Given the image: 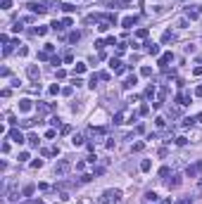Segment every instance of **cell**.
<instances>
[{
  "label": "cell",
  "instance_id": "6da1fadb",
  "mask_svg": "<svg viewBox=\"0 0 202 204\" xmlns=\"http://www.w3.org/2000/svg\"><path fill=\"white\" fill-rule=\"evenodd\" d=\"M98 202L100 204H121V192L119 190H105Z\"/></svg>",
  "mask_w": 202,
  "mask_h": 204
},
{
  "label": "cell",
  "instance_id": "7a4b0ae2",
  "mask_svg": "<svg viewBox=\"0 0 202 204\" xmlns=\"http://www.w3.org/2000/svg\"><path fill=\"white\" fill-rule=\"evenodd\" d=\"M129 121H136V114L131 109H121L114 114V124H129Z\"/></svg>",
  "mask_w": 202,
  "mask_h": 204
},
{
  "label": "cell",
  "instance_id": "3957f363",
  "mask_svg": "<svg viewBox=\"0 0 202 204\" xmlns=\"http://www.w3.org/2000/svg\"><path fill=\"white\" fill-rule=\"evenodd\" d=\"M69 169H72V166H69V161H67V159H60V161H57V166H55V176L57 178H64Z\"/></svg>",
  "mask_w": 202,
  "mask_h": 204
},
{
  "label": "cell",
  "instance_id": "277c9868",
  "mask_svg": "<svg viewBox=\"0 0 202 204\" xmlns=\"http://www.w3.org/2000/svg\"><path fill=\"white\" fill-rule=\"evenodd\" d=\"M200 173H202V159L197 161V164H193V166H190V164H188V169H185V176L195 178V176H200Z\"/></svg>",
  "mask_w": 202,
  "mask_h": 204
},
{
  "label": "cell",
  "instance_id": "5b68a950",
  "mask_svg": "<svg viewBox=\"0 0 202 204\" xmlns=\"http://www.w3.org/2000/svg\"><path fill=\"white\" fill-rule=\"evenodd\" d=\"M5 197H7V202H10V204L19 202V187H17V185L7 187V192H5Z\"/></svg>",
  "mask_w": 202,
  "mask_h": 204
},
{
  "label": "cell",
  "instance_id": "8992f818",
  "mask_svg": "<svg viewBox=\"0 0 202 204\" xmlns=\"http://www.w3.org/2000/svg\"><path fill=\"white\" fill-rule=\"evenodd\" d=\"M110 67H112V71H114L117 76H121V74L126 71V67H124V64H121L119 60H114V57H112V60H110Z\"/></svg>",
  "mask_w": 202,
  "mask_h": 204
},
{
  "label": "cell",
  "instance_id": "52a82bcc",
  "mask_svg": "<svg viewBox=\"0 0 202 204\" xmlns=\"http://www.w3.org/2000/svg\"><path fill=\"white\" fill-rule=\"evenodd\" d=\"M10 140H14L17 145H21V142H24V133H21L19 128H12V131H10Z\"/></svg>",
  "mask_w": 202,
  "mask_h": 204
},
{
  "label": "cell",
  "instance_id": "ba28073f",
  "mask_svg": "<svg viewBox=\"0 0 202 204\" xmlns=\"http://www.w3.org/2000/svg\"><path fill=\"white\" fill-rule=\"evenodd\" d=\"M29 10H31L33 14H43V12H48L50 7H45V5H41V2H31V5H29Z\"/></svg>",
  "mask_w": 202,
  "mask_h": 204
},
{
  "label": "cell",
  "instance_id": "9c48e42d",
  "mask_svg": "<svg viewBox=\"0 0 202 204\" xmlns=\"http://www.w3.org/2000/svg\"><path fill=\"white\" fill-rule=\"evenodd\" d=\"M171 60H174V55H171V52H164L162 57H159V60H157V64H159L162 69H166V64L171 62Z\"/></svg>",
  "mask_w": 202,
  "mask_h": 204
},
{
  "label": "cell",
  "instance_id": "30bf717a",
  "mask_svg": "<svg viewBox=\"0 0 202 204\" xmlns=\"http://www.w3.org/2000/svg\"><path fill=\"white\" fill-rule=\"evenodd\" d=\"M157 199H159V195H157V192H152V190H150V192H145V195H143V202H145V204H155Z\"/></svg>",
  "mask_w": 202,
  "mask_h": 204
},
{
  "label": "cell",
  "instance_id": "8fae6325",
  "mask_svg": "<svg viewBox=\"0 0 202 204\" xmlns=\"http://www.w3.org/2000/svg\"><path fill=\"white\" fill-rule=\"evenodd\" d=\"M188 102H190V93H188V90H183V93H181V95H178V98H176V105H188Z\"/></svg>",
  "mask_w": 202,
  "mask_h": 204
},
{
  "label": "cell",
  "instance_id": "7c38bea8",
  "mask_svg": "<svg viewBox=\"0 0 202 204\" xmlns=\"http://www.w3.org/2000/svg\"><path fill=\"white\" fill-rule=\"evenodd\" d=\"M26 74H29V79H31V81H38V79H41V71H38V67H33V64L26 69Z\"/></svg>",
  "mask_w": 202,
  "mask_h": 204
},
{
  "label": "cell",
  "instance_id": "4fadbf2b",
  "mask_svg": "<svg viewBox=\"0 0 202 204\" xmlns=\"http://www.w3.org/2000/svg\"><path fill=\"white\" fill-rule=\"evenodd\" d=\"M31 100H19V112H31Z\"/></svg>",
  "mask_w": 202,
  "mask_h": 204
},
{
  "label": "cell",
  "instance_id": "5bb4252c",
  "mask_svg": "<svg viewBox=\"0 0 202 204\" xmlns=\"http://www.w3.org/2000/svg\"><path fill=\"white\" fill-rule=\"evenodd\" d=\"M133 24H136V17H131V14H129V17H124V19H121V26H124V29H131Z\"/></svg>",
  "mask_w": 202,
  "mask_h": 204
},
{
  "label": "cell",
  "instance_id": "9a60e30c",
  "mask_svg": "<svg viewBox=\"0 0 202 204\" xmlns=\"http://www.w3.org/2000/svg\"><path fill=\"white\" fill-rule=\"evenodd\" d=\"M136 83H138V76H136V74H133V76H129V79L124 81V88H133Z\"/></svg>",
  "mask_w": 202,
  "mask_h": 204
},
{
  "label": "cell",
  "instance_id": "2e32d148",
  "mask_svg": "<svg viewBox=\"0 0 202 204\" xmlns=\"http://www.w3.org/2000/svg\"><path fill=\"white\" fill-rule=\"evenodd\" d=\"M145 45H147V52H150V55H159V45H157V43L150 40V43H145Z\"/></svg>",
  "mask_w": 202,
  "mask_h": 204
},
{
  "label": "cell",
  "instance_id": "e0dca14e",
  "mask_svg": "<svg viewBox=\"0 0 202 204\" xmlns=\"http://www.w3.org/2000/svg\"><path fill=\"white\" fill-rule=\"evenodd\" d=\"M67 40H69V43H79V40H81V33H79V31H72V33L67 36Z\"/></svg>",
  "mask_w": 202,
  "mask_h": 204
},
{
  "label": "cell",
  "instance_id": "ac0fdd59",
  "mask_svg": "<svg viewBox=\"0 0 202 204\" xmlns=\"http://www.w3.org/2000/svg\"><path fill=\"white\" fill-rule=\"evenodd\" d=\"M83 71H86V64H83V62H76V67H74V76H81Z\"/></svg>",
  "mask_w": 202,
  "mask_h": 204
},
{
  "label": "cell",
  "instance_id": "d6986e66",
  "mask_svg": "<svg viewBox=\"0 0 202 204\" xmlns=\"http://www.w3.org/2000/svg\"><path fill=\"white\" fill-rule=\"evenodd\" d=\"M166 185L169 187H178L181 185V176H171V180H166Z\"/></svg>",
  "mask_w": 202,
  "mask_h": 204
},
{
  "label": "cell",
  "instance_id": "ffe728a7",
  "mask_svg": "<svg viewBox=\"0 0 202 204\" xmlns=\"http://www.w3.org/2000/svg\"><path fill=\"white\" fill-rule=\"evenodd\" d=\"M72 145H74V147H81V145H83V135H81V133H76V135L72 138Z\"/></svg>",
  "mask_w": 202,
  "mask_h": 204
},
{
  "label": "cell",
  "instance_id": "44dd1931",
  "mask_svg": "<svg viewBox=\"0 0 202 204\" xmlns=\"http://www.w3.org/2000/svg\"><path fill=\"white\" fill-rule=\"evenodd\" d=\"M174 38H176V36L171 33V31H164V33H162V43H171Z\"/></svg>",
  "mask_w": 202,
  "mask_h": 204
},
{
  "label": "cell",
  "instance_id": "7402d4cb",
  "mask_svg": "<svg viewBox=\"0 0 202 204\" xmlns=\"http://www.w3.org/2000/svg\"><path fill=\"white\" fill-rule=\"evenodd\" d=\"M150 169H152V161H150V159L140 161V171H150Z\"/></svg>",
  "mask_w": 202,
  "mask_h": 204
},
{
  "label": "cell",
  "instance_id": "603a6c76",
  "mask_svg": "<svg viewBox=\"0 0 202 204\" xmlns=\"http://www.w3.org/2000/svg\"><path fill=\"white\" fill-rule=\"evenodd\" d=\"M33 190H36L33 185H26L24 190H21V197H31V195H33Z\"/></svg>",
  "mask_w": 202,
  "mask_h": 204
},
{
  "label": "cell",
  "instance_id": "cb8c5ba5",
  "mask_svg": "<svg viewBox=\"0 0 202 204\" xmlns=\"http://www.w3.org/2000/svg\"><path fill=\"white\" fill-rule=\"evenodd\" d=\"M60 7H62V10H64V12H67V14H72V12H76V7H74V5H72V2H64V5H60Z\"/></svg>",
  "mask_w": 202,
  "mask_h": 204
},
{
  "label": "cell",
  "instance_id": "d4e9b609",
  "mask_svg": "<svg viewBox=\"0 0 202 204\" xmlns=\"http://www.w3.org/2000/svg\"><path fill=\"white\" fill-rule=\"evenodd\" d=\"M138 114H140V116H147V114H150V105H147V102H145V105H140Z\"/></svg>",
  "mask_w": 202,
  "mask_h": 204
},
{
  "label": "cell",
  "instance_id": "484cf974",
  "mask_svg": "<svg viewBox=\"0 0 202 204\" xmlns=\"http://www.w3.org/2000/svg\"><path fill=\"white\" fill-rule=\"evenodd\" d=\"M185 17H188V19H197V17H200V10H188Z\"/></svg>",
  "mask_w": 202,
  "mask_h": 204
},
{
  "label": "cell",
  "instance_id": "4316f807",
  "mask_svg": "<svg viewBox=\"0 0 202 204\" xmlns=\"http://www.w3.org/2000/svg\"><path fill=\"white\" fill-rule=\"evenodd\" d=\"M155 93H157V90H155V86H150V88L145 90V100H152V98H155Z\"/></svg>",
  "mask_w": 202,
  "mask_h": 204
},
{
  "label": "cell",
  "instance_id": "83f0119b",
  "mask_svg": "<svg viewBox=\"0 0 202 204\" xmlns=\"http://www.w3.org/2000/svg\"><path fill=\"white\" fill-rule=\"evenodd\" d=\"M26 140H29V145H31V147H38V135H33V133H31V135L26 138Z\"/></svg>",
  "mask_w": 202,
  "mask_h": 204
},
{
  "label": "cell",
  "instance_id": "f1b7e54d",
  "mask_svg": "<svg viewBox=\"0 0 202 204\" xmlns=\"http://www.w3.org/2000/svg\"><path fill=\"white\" fill-rule=\"evenodd\" d=\"M155 124H157V128H164V126H166V119H164V116H157Z\"/></svg>",
  "mask_w": 202,
  "mask_h": 204
},
{
  "label": "cell",
  "instance_id": "f546056e",
  "mask_svg": "<svg viewBox=\"0 0 202 204\" xmlns=\"http://www.w3.org/2000/svg\"><path fill=\"white\" fill-rule=\"evenodd\" d=\"M193 124H195V119H193V116H185V119H183V128H190Z\"/></svg>",
  "mask_w": 202,
  "mask_h": 204
},
{
  "label": "cell",
  "instance_id": "4dcf8cb0",
  "mask_svg": "<svg viewBox=\"0 0 202 204\" xmlns=\"http://www.w3.org/2000/svg\"><path fill=\"white\" fill-rule=\"evenodd\" d=\"M33 33H36V36H45L48 29H45V26H36V29H33Z\"/></svg>",
  "mask_w": 202,
  "mask_h": 204
},
{
  "label": "cell",
  "instance_id": "1f68e13d",
  "mask_svg": "<svg viewBox=\"0 0 202 204\" xmlns=\"http://www.w3.org/2000/svg\"><path fill=\"white\" fill-rule=\"evenodd\" d=\"M50 26L55 29V31H64V24H62V21H52V24H50Z\"/></svg>",
  "mask_w": 202,
  "mask_h": 204
},
{
  "label": "cell",
  "instance_id": "d6a6232c",
  "mask_svg": "<svg viewBox=\"0 0 202 204\" xmlns=\"http://www.w3.org/2000/svg\"><path fill=\"white\" fill-rule=\"evenodd\" d=\"M147 33H150L147 29H138V31H136V36H138V38H147Z\"/></svg>",
  "mask_w": 202,
  "mask_h": 204
},
{
  "label": "cell",
  "instance_id": "836d02e7",
  "mask_svg": "<svg viewBox=\"0 0 202 204\" xmlns=\"http://www.w3.org/2000/svg\"><path fill=\"white\" fill-rule=\"evenodd\" d=\"M43 52H45V55H52V52H55V45H52V43H48V45H45V50H43Z\"/></svg>",
  "mask_w": 202,
  "mask_h": 204
},
{
  "label": "cell",
  "instance_id": "e575fe53",
  "mask_svg": "<svg viewBox=\"0 0 202 204\" xmlns=\"http://www.w3.org/2000/svg\"><path fill=\"white\" fill-rule=\"evenodd\" d=\"M140 76H152V69H150V67H143V69H140Z\"/></svg>",
  "mask_w": 202,
  "mask_h": 204
},
{
  "label": "cell",
  "instance_id": "d590c367",
  "mask_svg": "<svg viewBox=\"0 0 202 204\" xmlns=\"http://www.w3.org/2000/svg\"><path fill=\"white\" fill-rule=\"evenodd\" d=\"M169 171H171L169 166H162V169H159V176H162V178H166V176H169Z\"/></svg>",
  "mask_w": 202,
  "mask_h": 204
},
{
  "label": "cell",
  "instance_id": "8d00e7d4",
  "mask_svg": "<svg viewBox=\"0 0 202 204\" xmlns=\"http://www.w3.org/2000/svg\"><path fill=\"white\" fill-rule=\"evenodd\" d=\"M98 76H100L102 81H110V79H112V74H110V71H102V74H98Z\"/></svg>",
  "mask_w": 202,
  "mask_h": 204
},
{
  "label": "cell",
  "instance_id": "74e56055",
  "mask_svg": "<svg viewBox=\"0 0 202 204\" xmlns=\"http://www.w3.org/2000/svg\"><path fill=\"white\" fill-rule=\"evenodd\" d=\"M176 26H181V29H188V17H185V19H178V24H176Z\"/></svg>",
  "mask_w": 202,
  "mask_h": 204
},
{
  "label": "cell",
  "instance_id": "f35d334b",
  "mask_svg": "<svg viewBox=\"0 0 202 204\" xmlns=\"http://www.w3.org/2000/svg\"><path fill=\"white\" fill-rule=\"evenodd\" d=\"M60 199H62V202H69L72 197H69V192H64V190H62V192H60Z\"/></svg>",
  "mask_w": 202,
  "mask_h": 204
},
{
  "label": "cell",
  "instance_id": "ab89813d",
  "mask_svg": "<svg viewBox=\"0 0 202 204\" xmlns=\"http://www.w3.org/2000/svg\"><path fill=\"white\" fill-rule=\"evenodd\" d=\"M29 93H33V95H38V93H41V86H29Z\"/></svg>",
  "mask_w": 202,
  "mask_h": 204
},
{
  "label": "cell",
  "instance_id": "60d3db41",
  "mask_svg": "<svg viewBox=\"0 0 202 204\" xmlns=\"http://www.w3.org/2000/svg\"><path fill=\"white\" fill-rule=\"evenodd\" d=\"M57 93H60V86H57V83H52V86H50V95H57Z\"/></svg>",
  "mask_w": 202,
  "mask_h": 204
},
{
  "label": "cell",
  "instance_id": "b9f144b4",
  "mask_svg": "<svg viewBox=\"0 0 202 204\" xmlns=\"http://www.w3.org/2000/svg\"><path fill=\"white\" fill-rule=\"evenodd\" d=\"M19 124L24 126V128H31V126H33V121H31V119H24V121H19Z\"/></svg>",
  "mask_w": 202,
  "mask_h": 204
},
{
  "label": "cell",
  "instance_id": "7bdbcfd3",
  "mask_svg": "<svg viewBox=\"0 0 202 204\" xmlns=\"http://www.w3.org/2000/svg\"><path fill=\"white\" fill-rule=\"evenodd\" d=\"M185 142H188V138H185V135H178V138H176V145H185Z\"/></svg>",
  "mask_w": 202,
  "mask_h": 204
},
{
  "label": "cell",
  "instance_id": "ee69618b",
  "mask_svg": "<svg viewBox=\"0 0 202 204\" xmlns=\"http://www.w3.org/2000/svg\"><path fill=\"white\" fill-rule=\"evenodd\" d=\"M143 147H145V142H136V145H133V152H140Z\"/></svg>",
  "mask_w": 202,
  "mask_h": 204
},
{
  "label": "cell",
  "instance_id": "f6af8a7d",
  "mask_svg": "<svg viewBox=\"0 0 202 204\" xmlns=\"http://www.w3.org/2000/svg\"><path fill=\"white\" fill-rule=\"evenodd\" d=\"M88 180H93V176H91V173H83V176H81V183H88Z\"/></svg>",
  "mask_w": 202,
  "mask_h": 204
},
{
  "label": "cell",
  "instance_id": "bcb514c9",
  "mask_svg": "<svg viewBox=\"0 0 202 204\" xmlns=\"http://www.w3.org/2000/svg\"><path fill=\"white\" fill-rule=\"evenodd\" d=\"M176 204H193V199H190V197H183V199H178Z\"/></svg>",
  "mask_w": 202,
  "mask_h": 204
},
{
  "label": "cell",
  "instance_id": "7dc6e473",
  "mask_svg": "<svg viewBox=\"0 0 202 204\" xmlns=\"http://www.w3.org/2000/svg\"><path fill=\"white\" fill-rule=\"evenodd\" d=\"M64 62H67V64H72V62H74V55H72V52H67V55H64Z\"/></svg>",
  "mask_w": 202,
  "mask_h": 204
},
{
  "label": "cell",
  "instance_id": "c3c4849f",
  "mask_svg": "<svg viewBox=\"0 0 202 204\" xmlns=\"http://www.w3.org/2000/svg\"><path fill=\"white\" fill-rule=\"evenodd\" d=\"M31 166H33V169H41V166H43V161L36 159V161H31Z\"/></svg>",
  "mask_w": 202,
  "mask_h": 204
},
{
  "label": "cell",
  "instance_id": "681fc988",
  "mask_svg": "<svg viewBox=\"0 0 202 204\" xmlns=\"http://www.w3.org/2000/svg\"><path fill=\"white\" fill-rule=\"evenodd\" d=\"M29 159V152H19V161H26Z\"/></svg>",
  "mask_w": 202,
  "mask_h": 204
},
{
  "label": "cell",
  "instance_id": "f907efd6",
  "mask_svg": "<svg viewBox=\"0 0 202 204\" xmlns=\"http://www.w3.org/2000/svg\"><path fill=\"white\" fill-rule=\"evenodd\" d=\"M72 133V126H62V135H69Z\"/></svg>",
  "mask_w": 202,
  "mask_h": 204
},
{
  "label": "cell",
  "instance_id": "816d5d0a",
  "mask_svg": "<svg viewBox=\"0 0 202 204\" xmlns=\"http://www.w3.org/2000/svg\"><path fill=\"white\" fill-rule=\"evenodd\" d=\"M105 43H107V45H117V38H114V36H110V38H107Z\"/></svg>",
  "mask_w": 202,
  "mask_h": 204
},
{
  "label": "cell",
  "instance_id": "f5cc1de1",
  "mask_svg": "<svg viewBox=\"0 0 202 204\" xmlns=\"http://www.w3.org/2000/svg\"><path fill=\"white\" fill-rule=\"evenodd\" d=\"M55 135H57V131H55V128H50V131L45 133V138H55Z\"/></svg>",
  "mask_w": 202,
  "mask_h": 204
},
{
  "label": "cell",
  "instance_id": "db71d44e",
  "mask_svg": "<svg viewBox=\"0 0 202 204\" xmlns=\"http://www.w3.org/2000/svg\"><path fill=\"white\" fill-rule=\"evenodd\" d=\"M12 31H14V33H19V31H21V21H17V24L12 26Z\"/></svg>",
  "mask_w": 202,
  "mask_h": 204
},
{
  "label": "cell",
  "instance_id": "11a10c76",
  "mask_svg": "<svg viewBox=\"0 0 202 204\" xmlns=\"http://www.w3.org/2000/svg\"><path fill=\"white\" fill-rule=\"evenodd\" d=\"M105 45H107V43H105V40H95V48H98V50H102Z\"/></svg>",
  "mask_w": 202,
  "mask_h": 204
},
{
  "label": "cell",
  "instance_id": "9f6ffc18",
  "mask_svg": "<svg viewBox=\"0 0 202 204\" xmlns=\"http://www.w3.org/2000/svg\"><path fill=\"white\" fill-rule=\"evenodd\" d=\"M62 93H64L67 98H69V95H72V93H74V86H69V88H64V90H62Z\"/></svg>",
  "mask_w": 202,
  "mask_h": 204
},
{
  "label": "cell",
  "instance_id": "6f0895ef",
  "mask_svg": "<svg viewBox=\"0 0 202 204\" xmlns=\"http://www.w3.org/2000/svg\"><path fill=\"white\" fill-rule=\"evenodd\" d=\"M12 7V2H10V0H2V10H10Z\"/></svg>",
  "mask_w": 202,
  "mask_h": 204
},
{
  "label": "cell",
  "instance_id": "680465c9",
  "mask_svg": "<svg viewBox=\"0 0 202 204\" xmlns=\"http://www.w3.org/2000/svg\"><path fill=\"white\" fill-rule=\"evenodd\" d=\"M193 74H195V76H202V67H195V69H193Z\"/></svg>",
  "mask_w": 202,
  "mask_h": 204
},
{
  "label": "cell",
  "instance_id": "91938a15",
  "mask_svg": "<svg viewBox=\"0 0 202 204\" xmlns=\"http://www.w3.org/2000/svg\"><path fill=\"white\" fill-rule=\"evenodd\" d=\"M195 95H197V98H202V86H200V88H195Z\"/></svg>",
  "mask_w": 202,
  "mask_h": 204
},
{
  "label": "cell",
  "instance_id": "94428289",
  "mask_svg": "<svg viewBox=\"0 0 202 204\" xmlns=\"http://www.w3.org/2000/svg\"><path fill=\"white\" fill-rule=\"evenodd\" d=\"M79 204H93V202H91V199H88V197H83V199H81V202H79Z\"/></svg>",
  "mask_w": 202,
  "mask_h": 204
},
{
  "label": "cell",
  "instance_id": "6125c7cd",
  "mask_svg": "<svg viewBox=\"0 0 202 204\" xmlns=\"http://www.w3.org/2000/svg\"><path fill=\"white\" fill-rule=\"evenodd\" d=\"M195 124H202V114H197V116H195Z\"/></svg>",
  "mask_w": 202,
  "mask_h": 204
},
{
  "label": "cell",
  "instance_id": "be15d7a7",
  "mask_svg": "<svg viewBox=\"0 0 202 204\" xmlns=\"http://www.w3.org/2000/svg\"><path fill=\"white\" fill-rule=\"evenodd\" d=\"M197 192H202V183H200V185H197Z\"/></svg>",
  "mask_w": 202,
  "mask_h": 204
},
{
  "label": "cell",
  "instance_id": "e7e4bbea",
  "mask_svg": "<svg viewBox=\"0 0 202 204\" xmlns=\"http://www.w3.org/2000/svg\"><path fill=\"white\" fill-rule=\"evenodd\" d=\"M200 14H202V5H200Z\"/></svg>",
  "mask_w": 202,
  "mask_h": 204
}]
</instances>
